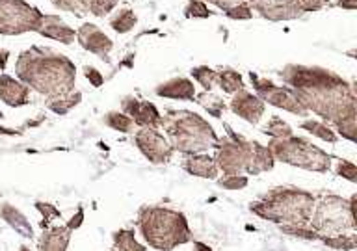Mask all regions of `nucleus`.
I'll return each instance as SVG.
<instances>
[{"label": "nucleus", "instance_id": "10", "mask_svg": "<svg viewBox=\"0 0 357 251\" xmlns=\"http://www.w3.org/2000/svg\"><path fill=\"white\" fill-rule=\"evenodd\" d=\"M250 78L253 88H255V95L262 102L283 108L284 112H290V114H296V116H307V108L301 105L292 89L275 86L272 80L259 78L255 73H250Z\"/></svg>", "mask_w": 357, "mask_h": 251}, {"label": "nucleus", "instance_id": "23", "mask_svg": "<svg viewBox=\"0 0 357 251\" xmlns=\"http://www.w3.org/2000/svg\"><path fill=\"white\" fill-rule=\"evenodd\" d=\"M112 238H114V251H147V248L136 240L134 231L130 229H119Z\"/></svg>", "mask_w": 357, "mask_h": 251}, {"label": "nucleus", "instance_id": "7", "mask_svg": "<svg viewBox=\"0 0 357 251\" xmlns=\"http://www.w3.org/2000/svg\"><path fill=\"white\" fill-rule=\"evenodd\" d=\"M268 149L272 151L275 160L301 167L307 172L326 173L331 167V155L305 138L290 136L283 139H272Z\"/></svg>", "mask_w": 357, "mask_h": 251}, {"label": "nucleus", "instance_id": "34", "mask_svg": "<svg viewBox=\"0 0 357 251\" xmlns=\"http://www.w3.org/2000/svg\"><path fill=\"white\" fill-rule=\"evenodd\" d=\"M186 17H194V19H208V17L214 15V11L208 10V6L203 2V0H190L188 6H186Z\"/></svg>", "mask_w": 357, "mask_h": 251}, {"label": "nucleus", "instance_id": "37", "mask_svg": "<svg viewBox=\"0 0 357 251\" xmlns=\"http://www.w3.org/2000/svg\"><path fill=\"white\" fill-rule=\"evenodd\" d=\"M337 175L348 178L350 183H357V166L354 162L339 158L337 160Z\"/></svg>", "mask_w": 357, "mask_h": 251}, {"label": "nucleus", "instance_id": "41", "mask_svg": "<svg viewBox=\"0 0 357 251\" xmlns=\"http://www.w3.org/2000/svg\"><path fill=\"white\" fill-rule=\"evenodd\" d=\"M84 75H86V78H88L89 82H91V86L93 88H100L102 86V82H105V78H102V75H100L95 67H84Z\"/></svg>", "mask_w": 357, "mask_h": 251}, {"label": "nucleus", "instance_id": "45", "mask_svg": "<svg viewBox=\"0 0 357 251\" xmlns=\"http://www.w3.org/2000/svg\"><path fill=\"white\" fill-rule=\"evenodd\" d=\"M8 60H10V52L4 49H0V69H4L8 66Z\"/></svg>", "mask_w": 357, "mask_h": 251}, {"label": "nucleus", "instance_id": "13", "mask_svg": "<svg viewBox=\"0 0 357 251\" xmlns=\"http://www.w3.org/2000/svg\"><path fill=\"white\" fill-rule=\"evenodd\" d=\"M123 114H127L142 128H158L162 123V114L149 100H139L136 97H125L121 100Z\"/></svg>", "mask_w": 357, "mask_h": 251}, {"label": "nucleus", "instance_id": "17", "mask_svg": "<svg viewBox=\"0 0 357 251\" xmlns=\"http://www.w3.org/2000/svg\"><path fill=\"white\" fill-rule=\"evenodd\" d=\"M38 33H41L43 38L60 41L63 45H71L77 39V32L63 19H60L58 15H45V13L38 28Z\"/></svg>", "mask_w": 357, "mask_h": 251}, {"label": "nucleus", "instance_id": "43", "mask_svg": "<svg viewBox=\"0 0 357 251\" xmlns=\"http://www.w3.org/2000/svg\"><path fill=\"white\" fill-rule=\"evenodd\" d=\"M205 2L216 6V8H222L223 11H227L229 8H233V6L240 4V2H244V0H205Z\"/></svg>", "mask_w": 357, "mask_h": 251}, {"label": "nucleus", "instance_id": "19", "mask_svg": "<svg viewBox=\"0 0 357 251\" xmlns=\"http://www.w3.org/2000/svg\"><path fill=\"white\" fill-rule=\"evenodd\" d=\"M155 93L158 97H166V99H178V100H194L195 97V86L190 82L188 78H172L167 82H162L156 86Z\"/></svg>", "mask_w": 357, "mask_h": 251}, {"label": "nucleus", "instance_id": "1", "mask_svg": "<svg viewBox=\"0 0 357 251\" xmlns=\"http://www.w3.org/2000/svg\"><path fill=\"white\" fill-rule=\"evenodd\" d=\"M300 102L331 125L357 114L354 86L337 73L317 66H284L279 73Z\"/></svg>", "mask_w": 357, "mask_h": 251}, {"label": "nucleus", "instance_id": "47", "mask_svg": "<svg viewBox=\"0 0 357 251\" xmlns=\"http://www.w3.org/2000/svg\"><path fill=\"white\" fill-rule=\"evenodd\" d=\"M19 251H30V250H28L26 245H21V250H19Z\"/></svg>", "mask_w": 357, "mask_h": 251}, {"label": "nucleus", "instance_id": "18", "mask_svg": "<svg viewBox=\"0 0 357 251\" xmlns=\"http://www.w3.org/2000/svg\"><path fill=\"white\" fill-rule=\"evenodd\" d=\"M73 231L67 225H54L43 231L38 240V251H67Z\"/></svg>", "mask_w": 357, "mask_h": 251}, {"label": "nucleus", "instance_id": "46", "mask_svg": "<svg viewBox=\"0 0 357 251\" xmlns=\"http://www.w3.org/2000/svg\"><path fill=\"white\" fill-rule=\"evenodd\" d=\"M192 251H214V250L208 248L206 244H203V242H194V250Z\"/></svg>", "mask_w": 357, "mask_h": 251}, {"label": "nucleus", "instance_id": "38", "mask_svg": "<svg viewBox=\"0 0 357 251\" xmlns=\"http://www.w3.org/2000/svg\"><path fill=\"white\" fill-rule=\"evenodd\" d=\"M50 2L56 8H60L61 11H69V13L77 17H82L86 13L82 8V0H50Z\"/></svg>", "mask_w": 357, "mask_h": 251}, {"label": "nucleus", "instance_id": "2", "mask_svg": "<svg viewBox=\"0 0 357 251\" xmlns=\"http://www.w3.org/2000/svg\"><path fill=\"white\" fill-rule=\"evenodd\" d=\"M15 75L24 86L47 99H56L75 89L77 67L67 56L52 49L22 50L15 63Z\"/></svg>", "mask_w": 357, "mask_h": 251}, {"label": "nucleus", "instance_id": "32", "mask_svg": "<svg viewBox=\"0 0 357 251\" xmlns=\"http://www.w3.org/2000/svg\"><path fill=\"white\" fill-rule=\"evenodd\" d=\"M322 242L328 245V248H333V250L350 251V250H356L357 236H356V233L354 234H337V236H326V238H322Z\"/></svg>", "mask_w": 357, "mask_h": 251}, {"label": "nucleus", "instance_id": "12", "mask_svg": "<svg viewBox=\"0 0 357 251\" xmlns=\"http://www.w3.org/2000/svg\"><path fill=\"white\" fill-rule=\"evenodd\" d=\"M248 4L266 21H294L303 15L298 0H250Z\"/></svg>", "mask_w": 357, "mask_h": 251}, {"label": "nucleus", "instance_id": "25", "mask_svg": "<svg viewBox=\"0 0 357 251\" xmlns=\"http://www.w3.org/2000/svg\"><path fill=\"white\" fill-rule=\"evenodd\" d=\"M80 100H82V93H80V91H71V93L47 100V108H49L50 112H54V114L63 116V114H67L71 108H75Z\"/></svg>", "mask_w": 357, "mask_h": 251}, {"label": "nucleus", "instance_id": "8", "mask_svg": "<svg viewBox=\"0 0 357 251\" xmlns=\"http://www.w3.org/2000/svg\"><path fill=\"white\" fill-rule=\"evenodd\" d=\"M43 13L26 0H0V36L38 32Z\"/></svg>", "mask_w": 357, "mask_h": 251}, {"label": "nucleus", "instance_id": "33", "mask_svg": "<svg viewBox=\"0 0 357 251\" xmlns=\"http://www.w3.org/2000/svg\"><path fill=\"white\" fill-rule=\"evenodd\" d=\"M192 77H194L195 80L203 86L205 91H211V89L216 86L218 71H214V69H211V67H206V66H199L192 69Z\"/></svg>", "mask_w": 357, "mask_h": 251}, {"label": "nucleus", "instance_id": "3", "mask_svg": "<svg viewBox=\"0 0 357 251\" xmlns=\"http://www.w3.org/2000/svg\"><path fill=\"white\" fill-rule=\"evenodd\" d=\"M138 231L149 248L158 251H173L192 240L188 220L183 212L160 205L139 208Z\"/></svg>", "mask_w": 357, "mask_h": 251}, {"label": "nucleus", "instance_id": "29", "mask_svg": "<svg viewBox=\"0 0 357 251\" xmlns=\"http://www.w3.org/2000/svg\"><path fill=\"white\" fill-rule=\"evenodd\" d=\"M262 132L270 136L272 139H283V138H290L292 136V127H290L289 123L283 121L281 117L273 116L268 125L262 128Z\"/></svg>", "mask_w": 357, "mask_h": 251}, {"label": "nucleus", "instance_id": "35", "mask_svg": "<svg viewBox=\"0 0 357 251\" xmlns=\"http://www.w3.org/2000/svg\"><path fill=\"white\" fill-rule=\"evenodd\" d=\"M218 186L223 190H242L248 186V177L245 175H223L220 181H218Z\"/></svg>", "mask_w": 357, "mask_h": 251}, {"label": "nucleus", "instance_id": "31", "mask_svg": "<svg viewBox=\"0 0 357 251\" xmlns=\"http://www.w3.org/2000/svg\"><path fill=\"white\" fill-rule=\"evenodd\" d=\"M105 123L119 132H132L134 128V121L123 112H108L105 116Z\"/></svg>", "mask_w": 357, "mask_h": 251}, {"label": "nucleus", "instance_id": "4", "mask_svg": "<svg viewBox=\"0 0 357 251\" xmlns=\"http://www.w3.org/2000/svg\"><path fill=\"white\" fill-rule=\"evenodd\" d=\"M314 195L300 188L279 186L251 203L250 211L262 220L283 225H305L314 208Z\"/></svg>", "mask_w": 357, "mask_h": 251}, {"label": "nucleus", "instance_id": "20", "mask_svg": "<svg viewBox=\"0 0 357 251\" xmlns=\"http://www.w3.org/2000/svg\"><path fill=\"white\" fill-rule=\"evenodd\" d=\"M183 167L190 175L201 178H216L220 173L214 156L208 155H188V158L183 162Z\"/></svg>", "mask_w": 357, "mask_h": 251}, {"label": "nucleus", "instance_id": "9", "mask_svg": "<svg viewBox=\"0 0 357 251\" xmlns=\"http://www.w3.org/2000/svg\"><path fill=\"white\" fill-rule=\"evenodd\" d=\"M227 132L231 139H222V142L218 139V144L214 145L216 147L214 160L223 175H240L248 169V164H250L251 142L234 134L229 127Z\"/></svg>", "mask_w": 357, "mask_h": 251}, {"label": "nucleus", "instance_id": "15", "mask_svg": "<svg viewBox=\"0 0 357 251\" xmlns=\"http://www.w3.org/2000/svg\"><path fill=\"white\" fill-rule=\"evenodd\" d=\"M234 97L229 102V108L233 112L234 116L242 117L244 121L251 123V125H257L261 121L262 114H264V108H266V102H262L255 93H250L245 89H240L236 93H233Z\"/></svg>", "mask_w": 357, "mask_h": 251}, {"label": "nucleus", "instance_id": "5", "mask_svg": "<svg viewBox=\"0 0 357 251\" xmlns=\"http://www.w3.org/2000/svg\"><path fill=\"white\" fill-rule=\"evenodd\" d=\"M160 127L166 130L173 151L184 155H197L218 144L216 132L208 121L190 110H167L166 116H162Z\"/></svg>", "mask_w": 357, "mask_h": 251}, {"label": "nucleus", "instance_id": "39", "mask_svg": "<svg viewBox=\"0 0 357 251\" xmlns=\"http://www.w3.org/2000/svg\"><path fill=\"white\" fill-rule=\"evenodd\" d=\"M36 208H38V211L45 216V220L41 222V227H47V225H49V222H52V220H56V218H60V211H58V208H56L52 203L38 201V203H36Z\"/></svg>", "mask_w": 357, "mask_h": 251}, {"label": "nucleus", "instance_id": "40", "mask_svg": "<svg viewBox=\"0 0 357 251\" xmlns=\"http://www.w3.org/2000/svg\"><path fill=\"white\" fill-rule=\"evenodd\" d=\"M298 4H300L301 11L305 13V11H320L324 8H329L331 2L329 0H298Z\"/></svg>", "mask_w": 357, "mask_h": 251}, {"label": "nucleus", "instance_id": "26", "mask_svg": "<svg viewBox=\"0 0 357 251\" xmlns=\"http://www.w3.org/2000/svg\"><path fill=\"white\" fill-rule=\"evenodd\" d=\"M136 22H138V17L134 13L132 10H128V8H123L116 13V15L110 19V26L114 32L117 33H127L130 32L134 26H136Z\"/></svg>", "mask_w": 357, "mask_h": 251}, {"label": "nucleus", "instance_id": "22", "mask_svg": "<svg viewBox=\"0 0 357 251\" xmlns=\"http://www.w3.org/2000/svg\"><path fill=\"white\" fill-rule=\"evenodd\" d=\"M0 218H2L10 227L15 229L21 236H24V238H33L32 225H30L28 218L24 216L17 206L10 205V203H2V205H0Z\"/></svg>", "mask_w": 357, "mask_h": 251}, {"label": "nucleus", "instance_id": "27", "mask_svg": "<svg viewBox=\"0 0 357 251\" xmlns=\"http://www.w3.org/2000/svg\"><path fill=\"white\" fill-rule=\"evenodd\" d=\"M301 128L307 130V132H311L312 136H317V138L324 139V142H328V144H337V134L331 127H328V123H320V121H303L301 123Z\"/></svg>", "mask_w": 357, "mask_h": 251}, {"label": "nucleus", "instance_id": "28", "mask_svg": "<svg viewBox=\"0 0 357 251\" xmlns=\"http://www.w3.org/2000/svg\"><path fill=\"white\" fill-rule=\"evenodd\" d=\"M194 100L197 105L203 106V108L214 117H222V112L227 108V105H225V100H223L222 97L208 93V91H205V93L199 95V97H194Z\"/></svg>", "mask_w": 357, "mask_h": 251}, {"label": "nucleus", "instance_id": "24", "mask_svg": "<svg viewBox=\"0 0 357 251\" xmlns=\"http://www.w3.org/2000/svg\"><path fill=\"white\" fill-rule=\"evenodd\" d=\"M216 86H220L225 93H236L240 89H244V80H242V75L238 71L222 69V71H218Z\"/></svg>", "mask_w": 357, "mask_h": 251}, {"label": "nucleus", "instance_id": "11", "mask_svg": "<svg viewBox=\"0 0 357 251\" xmlns=\"http://www.w3.org/2000/svg\"><path fill=\"white\" fill-rule=\"evenodd\" d=\"M134 144L151 164H167L173 156V147L156 128H139L134 136Z\"/></svg>", "mask_w": 357, "mask_h": 251}, {"label": "nucleus", "instance_id": "48", "mask_svg": "<svg viewBox=\"0 0 357 251\" xmlns=\"http://www.w3.org/2000/svg\"><path fill=\"white\" fill-rule=\"evenodd\" d=\"M0 119H4V114H2V112H0Z\"/></svg>", "mask_w": 357, "mask_h": 251}, {"label": "nucleus", "instance_id": "44", "mask_svg": "<svg viewBox=\"0 0 357 251\" xmlns=\"http://www.w3.org/2000/svg\"><path fill=\"white\" fill-rule=\"evenodd\" d=\"M337 6L344 8V10H356L357 0H337Z\"/></svg>", "mask_w": 357, "mask_h": 251}, {"label": "nucleus", "instance_id": "14", "mask_svg": "<svg viewBox=\"0 0 357 251\" xmlns=\"http://www.w3.org/2000/svg\"><path fill=\"white\" fill-rule=\"evenodd\" d=\"M77 41L82 49H86L91 54L99 56L100 60L110 61V52L114 49L112 39L106 36L100 28H97L91 22H84L77 30Z\"/></svg>", "mask_w": 357, "mask_h": 251}, {"label": "nucleus", "instance_id": "6", "mask_svg": "<svg viewBox=\"0 0 357 251\" xmlns=\"http://www.w3.org/2000/svg\"><path fill=\"white\" fill-rule=\"evenodd\" d=\"M356 199L357 195H351L350 199L340 195H324L314 203L309 225L320 234V242L326 236L356 233Z\"/></svg>", "mask_w": 357, "mask_h": 251}, {"label": "nucleus", "instance_id": "36", "mask_svg": "<svg viewBox=\"0 0 357 251\" xmlns=\"http://www.w3.org/2000/svg\"><path fill=\"white\" fill-rule=\"evenodd\" d=\"M225 17L234 19V21H250L251 17H253V11H251L250 4L244 0V2H240V4L233 6V8H229L225 11Z\"/></svg>", "mask_w": 357, "mask_h": 251}, {"label": "nucleus", "instance_id": "21", "mask_svg": "<svg viewBox=\"0 0 357 251\" xmlns=\"http://www.w3.org/2000/svg\"><path fill=\"white\" fill-rule=\"evenodd\" d=\"M273 164H275V158H273L272 151L268 149L266 145L259 144V142H251V156L245 173L259 175V173L270 172Z\"/></svg>", "mask_w": 357, "mask_h": 251}, {"label": "nucleus", "instance_id": "42", "mask_svg": "<svg viewBox=\"0 0 357 251\" xmlns=\"http://www.w3.org/2000/svg\"><path fill=\"white\" fill-rule=\"evenodd\" d=\"M82 222H84V208L82 206H78L77 214H75V216H73L69 222H67V227L71 229V231H75V229H78L80 225H82Z\"/></svg>", "mask_w": 357, "mask_h": 251}, {"label": "nucleus", "instance_id": "30", "mask_svg": "<svg viewBox=\"0 0 357 251\" xmlns=\"http://www.w3.org/2000/svg\"><path fill=\"white\" fill-rule=\"evenodd\" d=\"M119 0H82V8L86 13H91L95 17L108 15L112 10H116Z\"/></svg>", "mask_w": 357, "mask_h": 251}, {"label": "nucleus", "instance_id": "16", "mask_svg": "<svg viewBox=\"0 0 357 251\" xmlns=\"http://www.w3.org/2000/svg\"><path fill=\"white\" fill-rule=\"evenodd\" d=\"M0 100L11 108L26 106L30 102V88L10 75H0Z\"/></svg>", "mask_w": 357, "mask_h": 251}]
</instances>
